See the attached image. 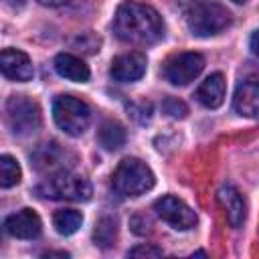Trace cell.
I'll return each mask as SVG.
<instances>
[{
    "label": "cell",
    "mask_w": 259,
    "mask_h": 259,
    "mask_svg": "<svg viewBox=\"0 0 259 259\" xmlns=\"http://www.w3.org/2000/svg\"><path fill=\"white\" fill-rule=\"evenodd\" d=\"M55 71L67 79V81H73V83H85L89 81V67L75 55L71 53H61L55 57Z\"/></svg>",
    "instance_id": "obj_15"
},
{
    "label": "cell",
    "mask_w": 259,
    "mask_h": 259,
    "mask_svg": "<svg viewBox=\"0 0 259 259\" xmlns=\"http://www.w3.org/2000/svg\"><path fill=\"white\" fill-rule=\"evenodd\" d=\"M113 32L119 40L130 45H154L164 36V22L156 8L127 0L115 10Z\"/></svg>",
    "instance_id": "obj_1"
},
{
    "label": "cell",
    "mask_w": 259,
    "mask_h": 259,
    "mask_svg": "<svg viewBox=\"0 0 259 259\" xmlns=\"http://www.w3.org/2000/svg\"><path fill=\"white\" fill-rule=\"evenodd\" d=\"M233 2H237V4H245L247 0H233Z\"/></svg>",
    "instance_id": "obj_26"
},
{
    "label": "cell",
    "mask_w": 259,
    "mask_h": 259,
    "mask_svg": "<svg viewBox=\"0 0 259 259\" xmlns=\"http://www.w3.org/2000/svg\"><path fill=\"white\" fill-rule=\"evenodd\" d=\"M217 198L225 210L229 225L235 229L241 227L245 223V217H247V204H245V198L241 196V192L235 186H223L217 192Z\"/></svg>",
    "instance_id": "obj_13"
},
{
    "label": "cell",
    "mask_w": 259,
    "mask_h": 259,
    "mask_svg": "<svg viewBox=\"0 0 259 259\" xmlns=\"http://www.w3.org/2000/svg\"><path fill=\"white\" fill-rule=\"evenodd\" d=\"M0 67H2L4 77L10 81L24 83V81H30L34 75L30 57L18 49H4L0 55Z\"/></svg>",
    "instance_id": "obj_10"
},
{
    "label": "cell",
    "mask_w": 259,
    "mask_h": 259,
    "mask_svg": "<svg viewBox=\"0 0 259 259\" xmlns=\"http://www.w3.org/2000/svg\"><path fill=\"white\" fill-rule=\"evenodd\" d=\"M127 255H130V257H160V255H162V249L152 247V245H138V247H134Z\"/></svg>",
    "instance_id": "obj_22"
},
{
    "label": "cell",
    "mask_w": 259,
    "mask_h": 259,
    "mask_svg": "<svg viewBox=\"0 0 259 259\" xmlns=\"http://www.w3.org/2000/svg\"><path fill=\"white\" fill-rule=\"evenodd\" d=\"M109 73L119 83H134V81L142 79L146 73V57L138 51L123 53L111 61Z\"/></svg>",
    "instance_id": "obj_11"
},
{
    "label": "cell",
    "mask_w": 259,
    "mask_h": 259,
    "mask_svg": "<svg viewBox=\"0 0 259 259\" xmlns=\"http://www.w3.org/2000/svg\"><path fill=\"white\" fill-rule=\"evenodd\" d=\"M6 121L14 136H30L40 127V109L32 99L12 95L6 101Z\"/></svg>",
    "instance_id": "obj_6"
},
{
    "label": "cell",
    "mask_w": 259,
    "mask_h": 259,
    "mask_svg": "<svg viewBox=\"0 0 259 259\" xmlns=\"http://www.w3.org/2000/svg\"><path fill=\"white\" fill-rule=\"evenodd\" d=\"M4 4L10 8H22L26 4V0H4Z\"/></svg>",
    "instance_id": "obj_25"
},
{
    "label": "cell",
    "mask_w": 259,
    "mask_h": 259,
    "mask_svg": "<svg viewBox=\"0 0 259 259\" xmlns=\"http://www.w3.org/2000/svg\"><path fill=\"white\" fill-rule=\"evenodd\" d=\"M53 225L57 229L59 235H73L79 231V227L83 225V214L79 210H73V208H63V210H57L53 214Z\"/></svg>",
    "instance_id": "obj_17"
},
{
    "label": "cell",
    "mask_w": 259,
    "mask_h": 259,
    "mask_svg": "<svg viewBox=\"0 0 259 259\" xmlns=\"http://www.w3.org/2000/svg\"><path fill=\"white\" fill-rule=\"evenodd\" d=\"M162 109H164L168 115L176 117V119H182V117H186V113H188L186 103L180 101V99H176V97H166L164 103H162Z\"/></svg>",
    "instance_id": "obj_21"
},
{
    "label": "cell",
    "mask_w": 259,
    "mask_h": 259,
    "mask_svg": "<svg viewBox=\"0 0 259 259\" xmlns=\"http://www.w3.org/2000/svg\"><path fill=\"white\" fill-rule=\"evenodd\" d=\"M55 123L69 136H81L91 119V111L85 101L73 95H59L53 103Z\"/></svg>",
    "instance_id": "obj_5"
},
{
    "label": "cell",
    "mask_w": 259,
    "mask_h": 259,
    "mask_svg": "<svg viewBox=\"0 0 259 259\" xmlns=\"http://www.w3.org/2000/svg\"><path fill=\"white\" fill-rule=\"evenodd\" d=\"M249 47H251V51H253V55H257L259 57V28L251 34V40H249Z\"/></svg>",
    "instance_id": "obj_23"
},
{
    "label": "cell",
    "mask_w": 259,
    "mask_h": 259,
    "mask_svg": "<svg viewBox=\"0 0 259 259\" xmlns=\"http://www.w3.org/2000/svg\"><path fill=\"white\" fill-rule=\"evenodd\" d=\"M204 69V57L198 53H176L166 59L162 75L172 85H188Z\"/></svg>",
    "instance_id": "obj_7"
},
{
    "label": "cell",
    "mask_w": 259,
    "mask_h": 259,
    "mask_svg": "<svg viewBox=\"0 0 259 259\" xmlns=\"http://www.w3.org/2000/svg\"><path fill=\"white\" fill-rule=\"evenodd\" d=\"M154 210L162 221H166L176 231H188V229H192L196 225L194 210L184 200H180L178 196L166 194V196L158 198L154 202Z\"/></svg>",
    "instance_id": "obj_8"
},
{
    "label": "cell",
    "mask_w": 259,
    "mask_h": 259,
    "mask_svg": "<svg viewBox=\"0 0 259 259\" xmlns=\"http://www.w3.org/2000/svg\"><path fill=\"white\" fill-rule=\"evenodd\" d=\"M20 176H22V172H20L18 162L12 156L2 154L0 156V186L2 188H10V186L20 182Z\"/></svg>",
    "instance_id": "obj_18"
},
{
    "label": "cell",
    "mask_w": 259,
    "mask_h": 259,
    "mask_svg": "<svg viewBox=\"0 0 259 259\" xmlns=\"http://www.w3.org/2000/svg\"><path fill=\"white\" fill-rule=\"evenodd\" d=\"M42 6H51V8H55V6H63V4H67L69 0H38Z\"/></svg>",
    "instance_id": "obj_24"
},
{
    "label": "cell",
    "mask_w": 259,
    "mask_h": 259,
    "mask_svg": "<svg viewBox=\"0 0 259 259\" xmlns=\"http://www.w3.org/2000/svg\"><path fill=\"white\" fill-rule=\"evenodd\" d=\"M233 109L243 117H259V79L245 77L233 95Z\"/></svg>",
    "instance_id": "obj_9"
},
{
    "label": "cell",
    "mask_w": 259,
    "mask_h": 259,
    "mask_svg": "<svg viewBox=\"0 0 259 259\" xmlns=\"http://www.w3.org/2000/svg\"><path fill=\"white\" fill-rule=\"evenodd\" d=\"M36 192L45 198L51 200H73V202H83L91 198V184L87 178L73 174L65 168L49 174L38 186Z\"/></svg>",
    "instance_id": "obj_2"
},
{
    "label": "cell",
    "mask_w": 259,
    "mask_h": 259,
    "mask_svg": "<svg viewBox=\"0 0 259 259\" xmlns=\"http://www.w3.org/2000/svg\"><path fill=\"white\" fill-rule=\"evenodd\" d=\"M115 239V223L111 219H103L95 229V241L103 247H109Z\"/></svg>",
    "instance_id": "obj_20"
},
{
    "label": "cell",
    "mask_w": 259,
    "mask_h": 259,
    "mask_svg": "<svg viewBox=\"0 0 259 259\" xmlns=\"http://www.w3.org/2000/svg\"><path fill=\"white\" fill-rule=\"evenodd\" d=\"M97 140L105 150H119L125 144V130L117 121H105L99 127Z\"/></svg>",
    "instance_id": "obj_16"
},
{
    "label": "cell",
    "mask_w": 259,
    "mask_h": 259,
    "mask_svg": "<svg viewBox=\"0 0 259 259\" xmlns=\"http://www.w3.org/2000/svg\"><path fill=\"white\" fill-rule=\"evenodd\" d=\"M111 184L121 196H140L154 186V172L146 162L138 158H125L113 170Z\"/></svg>",
    "instance_id": "obj_4"
},
{
    "label": "cell",
    "mask_w": 259,
    "mask_h": 259,
    "mask_svg": "<svg viewBox=\"0 0 259 259\" xmlns=\"http://www.w3.org/2000/svg\"><path fill=\"white\" fill-rule=\"evenodd\" d=\"M4 229L10 237L16 239H36L42 231V223L32 208H22L6 219Z\"/></svg>",
    "instance_id": "obj_12"
},
{
    "label": "cell",
    "mask_w": 259,
    "mask_h": 259,
    "mask_svg": "<svg viewBox=\"0 0 259 259\" xmlns=\"http://www.w3.org/2000/svg\"><path fill=\"white\" fill-rule=\"evenodd\" d=\"M231 24V12L212 0L192 2L186 10V26L194 36H212Z\"/></svg>",
    "instance_id": "obj_3"
},
{
    "label": "cell",
    "mask_w": 259,
    "mask_h": 259,
    "mask_svg": "<svg viewBox=\"0 0 259 259\" xmlns=\"http://www.w3.org/2000/svg\"><path fill=\"white\" fill-rule=\"evenodd\" d=\"M59 156H61V150L57 148V144H45L40 150L34 152L32 160L38 170H45V168H53L59 162Z\"/></svg>",
    "instance_id": "obj_19"
},
{
    "label": "cell",
    "mask_w": 259,
    "mask_h": 259,
    "mask_svg": "<svg viewBox=\"0 0 259 259\" xmlns=\"http://www.w3.org/2000/svg\"><path fill=\"white\" fill-rule=\"evenodd\" d=\"M225 91H227V83L225 77L221 73H212L208 75L196 89V99L200 105L208 107V109H217L223 101H225Z\"/></svg>",
    "instance_id": "obj_14"
}]
</instances>
